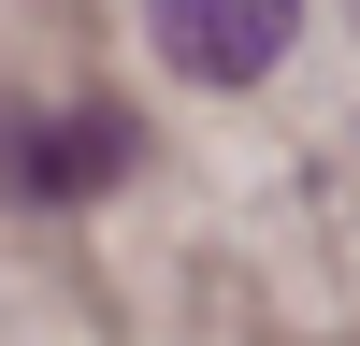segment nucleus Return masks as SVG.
Listing matches in <instances>:
<instances>
[{
	"mask_svg": "<svg viewBox=\"0 0 360 346\" xmlns=\"http://www.w3.org/2000/svg\"><path fill=\"white\" fill-rule=\"evenodd\" d=\"M144 29H159L173 72H202V86H259V72L288 58V29H303V0H144Z\"/></svg>",
	"mask_w": 360,
	"mask_h": 346,
	"instance_id": "obj_1",
	"label": "nucleus"
},
{
	"mask_svg": "<svg viewBox=\"0 0 360 346\" xmlns=\"http://www.w3.org/2000/svg\"><path fill=\"white\" fill-rule=\"evenodd\" d=\"M0 173H15L29 202H86V188L130 173V115H115V101H86V115H15V130H0Z\"/></svg>",
	"mask_w": 360,
	"mask_h": 346,
	"instance_id": "obj_2",
	"label": "nucleus"
}]
</instances>
